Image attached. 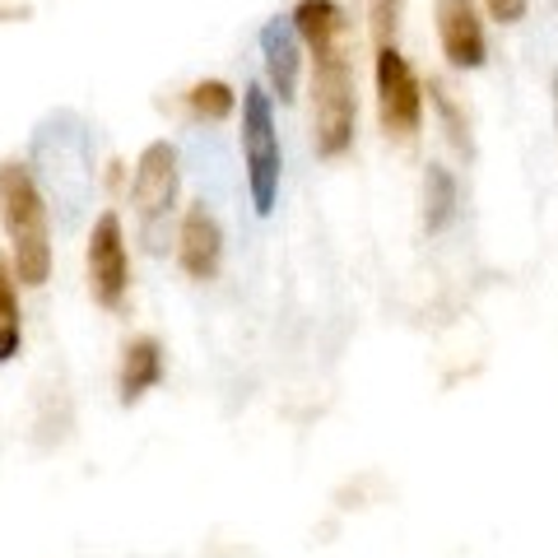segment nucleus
<instances>
[{"instance_id": "nucleus-4", "label": "nucleus", "mask_w": 558, "mask_h": 558, "mask_svg": "<svg viewBox=\"0 0 558 558\" xmlns=\"http://www.w3.org/2000/svg\"><path fill=\"white\" fill-rule=\"evenodd\" d=\"M377 117H381V131L396 135V140H410L424 121V84H418L414 65L400 57L396 47H377Z\"/></svg>"}, {"instance_id": "nucleus-3", "label": "nucleus", "mask_w": 558, "mask_h": 558, "mask_svg": "<svg viewBox=\"0 0 558 558\" xmlns=\"http://www.w3.org/2000/svg\"><path fill=\"white\" fill-rule=\"evenodd\" d=\"M242 163H247V186H252V205L256 215H270L279 201V131H275V112H270V94L252 84L242 94Z\"/></svg>"}, {"instance_id": "nucleus-16", "label": "nucleus", "mask_w": 558, "mask_h": 558, "mask_svg": "<svg viewBox=\"0 0 558 558\" xmlns=\"http://www.w3.org/2000/svg\"><path fill=\"white\" fill-rule=\"evenodd\" d=\"M400 5H405V0H368V28H373V43L377 47H396Z\"/></svg>"}, {"instance_id": "nucleus-2", "label": "nucleus", "mask_w": 558, "mask_h": 558, "mask_svg": "<svg viewBox=\"0 0 558 558\" xmlns=\"http://www.w3.org/2000/svg\"><path fill=\"white\" fill-rule=\"evenodd\" d=\"M354 70H349V51L340 43L330 51H317V70H312V145L322 159H340L354 145Z\"/></svg>"}, {"instance_id": "nucleus-8", "label": "nucleus", "mask_w": 558, "mask_h": 558, "mask_svg": "<svg viewBox=\"0 0 558 558\" xmlns=\"http://www.w3.org/2000/svg\"><path fill=\"white\" fill-rule=\"evenodd\" d=\"M299 28L293 20H270L260 28V57H266V80H270V94L279 102H293L299 94V70H303V57H299Z\"/></svg>"}, {"instance_id": "nucleus-11", "label": "nucleus", "mask_w": 558, "mask_h": 558, "mask_svg": "<svg viewBox=\"0 0 558 558\" xmlns=\"http://www.w3.org/2000/svg\"><path fill=\"white\" fill-rule=\"evenodd\" d=\"M289 20L312 51H330L344 38V10L336 5V0H299Z\"/></svg>"}, {"instance_id": "nucleus-12", "label": "nucleus", "mask_w": 558, "mask_h": 558, "mask_svg": "<svg viewBox=\"0 0 558 558\" xmlns=\"http://www.w3.org/2000/svg\"><path fill=\"white\" fill-rule=\"evenodd\" d=\"M457 205H461L457 178H451L442 163H428L424 168V229L428 233L451 229V219H457Z\"/></svg>"}, {"instance_id": "nucleus-5", "label": "nucleus", "mask_w": 558, "mask_h": 558, "mask_svg": "<svg viewBox=\"0 0 558 558\" xmlns=\"http://www.w3.org/2000/svg\"><path fill=\"white\" fill-rule=\"evenodd\" d=\"M89 289H94V303L117 312L126 303V289H131V256H126V242H121V219L117 209H102L94 219V233H89Z\"/></svg>"}, {"instance_id": "nucleus-14", "label": "nucleus", "mask_w": 558, "mask_h": 558, "mask_svg": "<svg viewBox=\"0 0 558 558\" xmlns=\"http://www.w3.org/2000/svg\"><path fill=\"white\" fill-rule=\"evenodd\" d=\"M428 98H433V108H438L442 117V131H447V145L465 154V159H475V140H470V121L461 112V102L447 94V84L442 80H428Z\"/></svg>"}, {"instance_id": "nucleus-1", "label": "nucleus", "mask_w": 558, "mask_h": 558, "mask_svg": "<svg viewBox=\"0 0 558 558\" xmlns=\"http://www.w3.org/2000/svg\"><path fill=\"white\" fill-rule=\"evenodd\" d=\"M0 219H5V233H10L14 279L28 289L47 284V275H51L47 201H43L38 182H33V172L14 159L0 163Z\"/></svg>"}, {"instance_id": "nucleus-7", "label": "nucleus", "mask_w": 558, "mask_h": 558, "mask_svg": "<svg viewBox=\"0 0 558 558\" xmlns=\"http://www.w3.org/2000/svg\"><path fill=\"white\" fill-rule=\"evenodd\" d=\"M438 43L451 70H480L488 57L484 20L475 0H438Z\"/></svg>"}, {"instance_id": "nucleus-9", "label": "nucleus", "mask_w": 558, "mask_h": 558, "mask_svg": "<svg viewBox=\"0 0 558 558\" xmlns=\"http://www.w3.org/2000/svg\"><path fill=\"white\" fill-rule=\"evenodd\" d=\"M219 256H223V238H219V223L205 205H191L186 219H182V233H178V260L191 279H215L219 275Z\"/></svg>"}, {"instance_id": "nucleus-10", "label": "nucleus", "mask_w": 558, "mask_h": 558, "mask_svg": "<svg viewBox=\"0 0 558 558\" xmlns=\"http://www.w3.org/2000/svg\"><path fill=\"white\" fill-rule=\"evenodd\" d=\"M163 381V349L154 336H135L121 354V373H117V400L135 405L145 391H154Z\"/></svg>"}, {"instance_id": "nucleus-15", "label": "nucleus", "mask_w": 558, "mask_h": 558, "mask_svg": "<svg viewBox=\"0 0 558 558\" xmlns=\"http://www.w3.org/2000/svg\"><path fill=\"white\" fill-rule=\"evenodd\" d=\"M186 108L196 112L201 121H223V117H233V108H238V94H233L223 80H201V84H191Z\"/></svg>"}, {"instance_id": "nucleus-6", "label": "nucleus", "mask_w": 558, "mask_h": 558, "mask_svg": "<svg viewBox=\"0 0 558 558\" xmlns=\"http://www.w3.org/2000/svg\"><path fill=\"white\" fill-rule=\"evenodd\" d=\"M131 201H135L145 223L163 219L172 209V201H178V149H172L168 140H154V145H145V154H140Z\"/></svg>"}, {"instance_id": "nucleus-18", "label": "nucleus", "mask_w": 558, "mask_h": 558, "mask_svg": "<svg viewBox=\"0 0 558 558\" xmlns=\"http://www.w3.org/2000/svg\"><path fill=\"white\" fill-rule=\"evenodd\" d=\"M554 117H558V70H554Z\"/></svg>"}, {"instance_id": "nucleus-13", "label": "nucleus", "mask_w": 558, "mask_h": 558, "mask_svg": "<svg viewBox=\"0 0 558 558\" xmlns=\"http://www.w3.org/2000/svg\"><path fill=\"white\" fill-rule=\"evenodd\" d=\"M24 322H20V299H14V266L0 256V363L20 354Z\"/></svg>"}, {"instance_id": "nucleus-17", "label": "nucleus", "mask_w": 558, "mask_h": 558, "mask_svg": "<svg viewBox=\"0 0 558 558\" xmlns=\"http://www.w3.org/2000/svg\"><path fill=\"white\" fill-rule=\"evenodd\" d=\"M498 24H521L526 20V0H484Z\"/></svg>"}]
</instances>
